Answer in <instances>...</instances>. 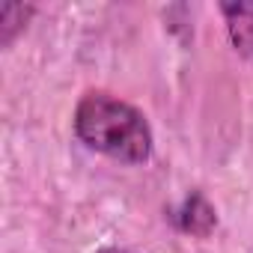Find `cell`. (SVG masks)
Returning a JSON list of instances; mask_svg holds the SVG:
<instances>
[{
  "instance_id": "obj_1",
  "label": "cell",
  "mask_w": 253,
  "mask_h": 253,
  "mask_svg": "<svg viewBox=\"0 0 253 253\" xmlns=\"http://www.w3.org/2000/svg\"><path fill=\"white\" fill-rule=\"evenodd\" d=\"M78 140L119 164H146L152 158V125L128 101L104 89H89L75 107Z\"/></svg>"
},
{
  "instance_id": "obj_2",
  "label": "cell",
  "mask_w": 253,
  "mask_h": 253,
  "mask_svg": "<svg viewBox=\"0 0 253 253\" xmlns=\"http://www.w3.org/2000/svg\"><path fill=\"white\" fill-rule=\"evenodd\" d=\"M173 223H176L182 232H188V235L206 238V235L217 226V211H214V206H211L200 191H191V194L185 197V203L173 211Z\"/></svg>"
},
{
  "instance_id": "obj_3",
  "label": "cell",
  "mask_w": 253,
  "mask_h": 253,
  "mask_svg": "<svg viewBox=\"0 0 253 253\" xmlns=\"http://www.w3.org/2000/svg\"><path fill=\"white\" fill-rule=\"evenodd\" d=\"M220 15L226 21V33H229L232 48L244 57H253V0L220 3Z\"/></svg>"
},
{
  "instance_id": "obj_4",
  "label": "cell",
  "mask_w": 253,
  "mask_h": 253,
  "mask_svg": "<svg viewBox=\"0 0 253 253\" xmlns=\"http://www.w3.org/2000/svg\"><path fill=\"white\" fill-rule=\"evenodd\" d=\"M36 6H24V3H6V6H0V45H9L24 27L27 21L33 18Z\"/></svg>"
},
{
  "instance_id": "obj_5",
  "label": "cell",
  "mask_w": 253,
  "mask_h": 253,
  "mask_svg": "<svg viewBox=\"0 0 253 253\" xmlns=\"http://www.w3.org/2000/svg\"><path fill=\"white\" fill-rule=\"evenodd\" d=\"M95 253H134V250H122V247H101Z\"/></svg>"
}]
</instances>
